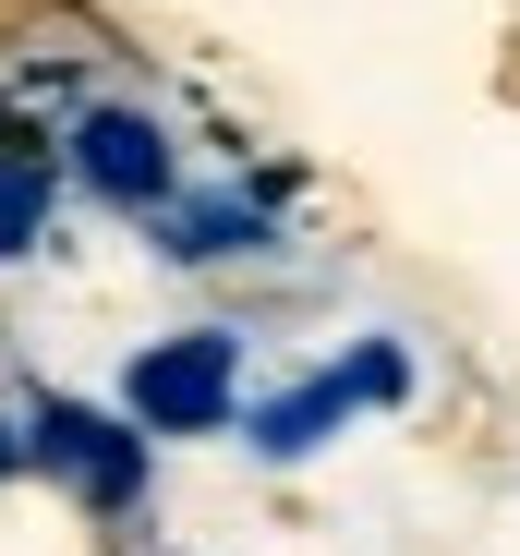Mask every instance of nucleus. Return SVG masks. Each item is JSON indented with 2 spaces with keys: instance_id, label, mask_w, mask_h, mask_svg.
Segmentation results:
<instances>
[{
  "instance_id": "20e7f679",
  "label": "nucleus",
  "mask_w": 520,
  "mask_h": 556,
  "mask_svg": "<svg viewBox=\"0 0 520 556\" xmlns=\"http://www.w3.org/2000/svg\"><path fill=\"white\" fill-rule=\"evenodd\" d=\"M25 447L49 459L61 484H85L98 508H134V484H145V424H98V412H73V400H49Z\"/></svg>"
},
{
  "instance_id": "423d86ee",
  "label": "nucleus",
  "mask_w": 520,
  "mask_h": 556,
  "mask_svg": "<svg viewBox=\"0 0 520 556\" xmlns=\"http://www.w3.org/2000/svg\"><path fill=\"white\" fill-rule=\"evenodd\" d=\"M267 218L254 206H206V218H169V254H218V242H254Z\"/></svg>"
},
{
  "instance_id": "7ed1b4c3",
  "label": "nucleus",
  "mask_w": 520,
  "mask_h": 556,
  "mask_svg": "<svg viewBox=\"0 0 520 556\" xmlns=\"http://www.w3.org/2000/svg\"><path fill=\"white\" fill-rule=\"evenodd\" d=\"M73 181L98 206H169L182 181H169V134L145 110H85L73 122Z\"/></svg>"
},
{
  "instance_id": "f03ea898",
  "label": "nucleus",
  "mask_w": 520,
  "mask_h": 556,
  "mask_svg": "<svg viewBox=\"0 0 520 556\" xmlns=\"http://www.w3.org/2000/svg\"><path fill=\"white\" fill-rule=\"evenodd\" d=\"M122 412L145 435H218L242 412V339L230 327H182V339H145L122 363Z\"/></svg>"
},
{
  "instance_id": "f257e3e1",
  "label": "nucleus",
  "mask_w": 520,
  "mask_h": 556,
  "mask_svg": "<svg viewBox=\"0 0 520 556\" xmlns=\"http://www.w3.org/2000/svg\"><path fill=\"white\" fill-rule=\"evenodd\" d=\"M388 400H411V339H352L339 363H315L303 388L254 400V412H242V435H254V459H303L327 424H352V412H388Z\"/></svg>"
},
{
  "instance_id": "0eeeda50",
  "label": "nucleus",
  "mask_w": 520,
  "mask_h": 556,
  "mask_svg": "<svg viewBox=\"0 0 520 556\" xmlns=\"http://www.w3.org/2000/svg\"><path fill=\"white\" fill-rule=\"evenodd\" d=\"M13 459H25V435H0V472H13Z\"/></svg>"
},
{
  "instance_id": "39448f33",
  "label": "nucleus",
  "mask_w": 520,
  "mask_h": 556,
  "mask_svg": "<svg viewBox=\"0 0 520 556\" xmlns=\"http://www.w3.org/2000/svg\"><path fill=\"white\" fill-rule=\"evenodd\" d=\"M37 230H49V181L37 169H0V254H25Z\"/></svg>"
}]
</instances>
